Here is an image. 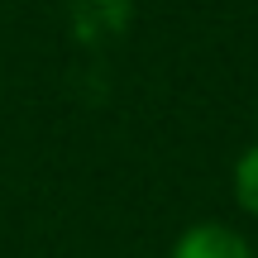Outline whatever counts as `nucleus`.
<instances>
[{"mask_svg": "<svg viewBox=\"0 0 258 258\" xmlns=\"http://www.w3.org/2000/svg\"><path fill=\"white\" fill-rule=\"evenodd\" d=\"M167 258H253V244L220 220H201V225H186L172 239Z\"/></svg>", "mask_w": 258, "mask_h": 258, "instance_id": "obj_1", "label": "nucleus"}, {"mask_svg": "<svg viewBox=\"0 0 258 258\" xmlns=\"http://www.w3.org/2000/svg\"><path fill=\"white\" fill-rule=\"evenodd\" d=\"M230 186H234V206H239L249 220H258V144L244 148V153L234 158V177H230Z\"/></svg>", "mask_w": 258, "mask_h": 258, "instance_id": "obj_2", "label": "nucleus"}]
</instances>
